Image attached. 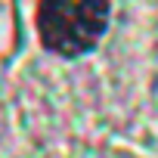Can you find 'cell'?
Instances as JSON below:
<instances>
[{
	"label": "cell",
	"mask_w": 158,
	"mask_h": 158,
	"mask_svg": "<svg viewBox=\"0 0 158 158\" xmlns=\"http://www.w3.org/2000/svg\"><path fill=\"white\" fill-rule=\"evenodd\" d=\"M112 6L109 3H65V0H50L34 10L37 37L44 50L53 56H81L99 44L106 34Z\"/></svg>",
	"instance_id": "1"
}]
</instances>
